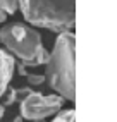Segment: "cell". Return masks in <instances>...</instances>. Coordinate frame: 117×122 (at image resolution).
Segmentation results:
<instances>
[{
  "instance_id": "obj_11",
  "label": "cell",
  "mask_w": 117,
  "mask_h": 122,
  "mask_svg": "<svg viewBox=\"0 0 117 122\" xmlns=\"http://www.w3.org/2000/svg\"><path fill=\"white\" fill-rule=\"evenodd\" d=\"M12 122H24V119H22L21 115H17V117H14V119H12Z\"/></svg>"
},
{
  "instance_id": "obj_2",
  "label": "cell",
  "mask_w": 117,
  "mask_h": 122,
  "mask_svg": "<svg viewBox=\"0 0 117 122\" xmlns=\"http://www.w3.org/2000/svg\"><path fill=\"white\" fill-rule=\"evenodd\" d=\"M0 43L12 59L19 60L24 67L45 66L48 52L43 46L40 33L24 22H11L0 28Z\"/></svg>"
},
{
  "instance_id": "obj_4",
  "label": "cell",
  "mask_w": 117,
  "mask_h": 122,
  "mask_svg": "<svg viewBox=\"0 0 117 122\" xmlns=\"http://www.w3.org/2000/svg\"><path fill=\"white\" fill-rule=\"evenodd\" d=\"M64 100L57 95H43L38 91H31L26 98L19 102V115L24 120L43 122L45 119L60 112Z\"/></svg>"
},
{
  "instance_id": "obj_8",
  "label": "cell",
  "mask_w": 117,
  "mask_h": 122,
  "mask_svg": "<svg viewBox=\"0 0 117 122\" xmlns=\"http://www.w3.org/2000/svg\"><path fill=\"white\" fill-rule=\"evenodd\" d=\"M19 2H21V0H0V9H2L7 15L14 14L16 10L19 9Z\"/></svg>"
},
{
  "instance_id": "obj_9",
  "label": "cell",
  "mask_w": 117,
  "mask_h": 122,
  "mask_svg": "<svg viewBox=\"0 0 117 122\" xmlns=\"http://www.w3.org/2000/svg\"><path fill=\"white\" fill-rule=\"evenodd\" d=\"M5 21H7V14H5L2 9H0V24H4Z\"/></svg>"
},
{
  "instance_id": "obj_5",
  "label": "cell",
  "mask_w": 117,
  "mask_h": 122,
  "mask_svg": "<svg viewBox=\"0 0 117 122\" xmlns=\"http://www.w3.org/2000/svg\"><path fill=\"white\" fill-rule=\"evenodd\" d=\"M14 69H16L14 59L5 50L0 48V98H2V95L5 93V89L11 86Z\"/></svg>"
},
{
  "instance_id": "obj_6",
  "label": "cell",
  "mask_w": 117,
  "mask_h": 122,
  "mask_svg": "<svg viewBox=\"0 0 117 122\" xmlns=\"http://www.w3.org/2000/svg\"><path fill=\"white\" fill-rule=\"evenodd\" d=\"M16 67L19 69V74H21V76H24V77L28 79L29 84H35V86L43 84V81H45V76H43V74H33V72H28L26 67L21 66V64H19V66H16Z\"/></svg>"
},
{
  "instance_id": "obj_10",
  "label": "cell",
  "mask_w": 117,
  "mask_h": 122,
  "mask_svg": "<svg viewBox=\"0 0 117 122\" xmlns=\"http://www.w3.org/2000/svg\"><path fill=\"white\" fill-rule=\"evenodd\" d=\"M4 113H5V107H4V105H2V103H0V119H2V117H4Z\"/></svg>"
},
{
  "instance_id": "obj_7",
  "label": "cell",
  "mask_w": 117,
  "mask_h": 122,
  "mask_svg": "<svg viewBox=\"0 0 117 122\" xmlns=\"http://www.w3.org/2000/svg\"><path fill=\"white\" fill-rule=\"evenodd\" d=\"M74 117H76L74 110L69 108V110L57 112V113H55V117L52 119V122H76V120H74Z\"/></svg>"
},
{
  "instance_id": "obj_3",
  "label": "cell",
  "mask_w": 117,
  "mask_h": 122,
  "mask_svg": "<svg viewBox=\"0 0 117 122\" xmlns=\"http://www.w3.org/2000/svg\"><path fill=\"white\" fill-rule=\"evenodd\" d=\"M19 9L31 26L69 33L76 22V0H21Z\"/></svg>"
},
{
  "instance_id": "obj_1",
  "label": "cell",
  "mask_w": 117,
  "mask_h": 122,
  "mask_svg": "<svg viewBox=\"0 0 117 122\" xmlns=\"http://www.w3.org/2000/svg\"><path fill=\"white\" fill-rule=\"evenodd\" d=\"M45 81L62 100L76 98V36L74 33L58 35L52 53L45 62Z\"/></svg>"
}]
</instances>
